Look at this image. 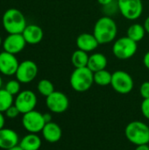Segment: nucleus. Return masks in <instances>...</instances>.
Listing matches in <instances>:
<instances>
[{"label":"nucleus","instance_id":"obj_1","mask_svg":"<svg viewBox=\"0 0 149 150\" xmlns=\"http://www.w3.org/2000/svg\"><path fill=\"white\" fill-rule=\"evenodd\" d=\"M93 34L99 45L109 44L114 41L117 37L118 25L112 17L107 15L103 16L96 21Z\"/></svg>","mask_w":149,"mask_h":150},{"label":"nucleus","instance_id":"obj_2","mask_svg":"<svg viewBox=\"0 0 149 150\" xmlns=\"http://www.w3.org/2000/svg\"><path fill=\"white\" fill-rule=\"evenodd\" d=\"M2 24L9 34L22 33L26 27V19L24 14L16 8H10L4 11Z\"/></svg>","mask_w":149,"mask_h":150},{"label":"nucleus","instance_id":"obj_3","mask_svg":"<svg viewBox=\"0 0 149 150\" xmlns=\"http://www.w3.org/2000/svg\"><path fill=\"white\" fill-rule=\"evenodd\" d=\"M69 83L74 91L85 92L94 83V73L88 67L75 69L70 75Z\"/></svg>","mask_w":149,"mask_h":150},{"label":"nucleus","instance_id":"obj_4","mask_svg":"<svg viewBox=\"0 0 149 150\" xmlns=\"http://www.w3.org/2000/svg\"><path fill=\"white\" fill-rule=\"evenodd\" d=\"M126 139L133 144L139 146L149 143V127L139 120L130 122L125 129Z\"/></svg>","mask_w":149,"mask_h":150},{"label":"nucleus","instance_id":"obj_5","mask_svg":"<svg viewBox=\"0 0 149 150\" xmlns=\"http://www.w3.org/2000/svg\"><path fill=\"white\" fill-rule=\"evenodd\" d=\"M138 50V44L127 36L116 40L112 46V53L119 60H128L135 55Z\"/></svg>","mask_w":149,"mask_h":150},{"label":"nucleus","instance_id":"obj_6","mask_svg":"<svg viewBox=\"0 0 149 150\" xmlns=\"http://www.w3.org/2000/svg\"><path fill=\"white\" fill-rule=\"evenodd\" d=\"M111 85L116 92L119 94H128L133 91L134 82L129 73L124 70H116L112 73Z\"/></svg>","mask_w":149,"mask_h":150},{"label":"nucleus","instance_id":"obj_7","mask_svg":"<svg viewBox=\"0 0 149 150\" xmlns=\"http://www.w3.org/2000/svg\"><path fill=\"white\" fill-rule=\"evenodd\" d=\"M119 11L128 20L138 19L143 12L142 0H117Z\"/></svg>","mask_w":149,"mask_h":150},{"label":"nucleus","instance_id":"obj_8","mask_svg":"<svg viewBox=\"0 0 149 150\" xmlns=\"http://www.w3.org/2000/svg\"><path fill=\"white\" fill-rule=\"evenodd\" d=\"M22 125L24 128L31 134H38L42 131L46 125L44 115L35 110L23 114Z\"/></svg>","mask_w":149,"mask_h":150},{"label":"nucleus","instance_id":"obj_9","mask_svg":"<svg viewBox=\"0 0 149 150\" xmlns=\"http://www.w3.org/2000/svg\"><path fill=\"white\" fill-rule=\"evenodd\" d=\"M37 105V97L35 93L30 90L20 91L14 99V105L20 113L25 114L33 111Z\"/></svg>","mask_w":149,"mask_h":150},{"label":"nucleus","instance_id":"obj_10","mask_svg":"<svg viewBox=\"0 0 149 150\" xmlns=\"http://www.w3.org/2000/svg\"><path fill=\"white\" fill-rule=\"evenodd\" d=\"M38 75V66L31 60H25L19 62L15 74L16 79L20 83H29L35 79Z\"/></svg>","mask_w":149,"mask_h":150},{"label":"nucleus","instance_id":"obj_11","mask_svg":"<svg viewBox=\"0 0 149 150\" xmlns=\"http://www.w3.org/2000/svg\"><path fill=\"white\" fill-rule=\"evenodd\" d=\"M46 105L50 112L54 113H62L68 110L69 100L63 92L54 91L51 95L46 98Z\"/></svg>","mask_w":149,"mask_h":150},{"label":"nucleus","instance_id":"obj_12","mask_svg":"<svg viewBox=\"0 0 149 150\" xmlns=\"http://www.w3.org/2000/svg\"><path fill=\"white\" fill-rule=\"evenodd\" d=\"M19 62L15 54L3 51L0 53V73L11 76L16 74Z\"/></svg>","mask_w":149,"mask_h":150},{"label":"nucleus","instance_id":"obj_13","mask_svg":"<svg viewBox=\"0 0 149 150\" xmlns=\"http://www.w3.org/2000/svg\"><path fill=\"white\" fill-rule=\"evenodd\" d=\"M26 41L23 37L22 33H13L9 34L3 41L4 51L16 54L24 50Z\"/></svg>","mask_w":149,"mask_h":150},{"label":"nucleus","instance_id":"obj_14","mask_svg":"<svg viewBox=\"0 0 149 150\" xmlns=\"http://www.w3.org/2000/svg\"><path fill=\"white\" fill-rule=\"evenodd\" d=\"M19 140L18 134L10 128L0 129V149L8 150L18 146Z\"/></svg>","mask_w":149,"mask_h":150},{"label":"nucleus","instance_id":"obj_15","mask_svg":"<svg viewBox=\"0 0 149 150\" xmlns=\"http://www.w3.org/2000/svg\"><path fill=\"white\" fill-rule=\"evenodd\" d=\"M76 43L78 49H81L87 53L93 52L99 46V43L94 34L90 33H83L78 35Z\"/></svg>","mask_w":149,"mask_h":150},{"label":"nucleus","instance_id":"obj_16","mask_svg":"<svg viewBox=\"0 0 149 150\" xmlns=\"http://www.w3.org/2000/svg\"><path fill=\"white\" fill-rule=\"evenodd\" d=\"M27 44L37 45L43 40L44 33L40 26L37 25H27L22 33Z\"/></svg>","mask_w":149,"mask_h":150},{"label":"nucleus","instance_id":"obj_17","mask_svg":"<svg viewBox=\"0 0 149 150\" xmlns=\"http://www.w3.org/2000/svg\"><path fill=\"white\" fill-rule=\"evenodd\" d=\"M41 133H42L43 138L47 142H50V143H54V142H59L62 135L61 128L60 127V126L52 121L46 123Z\"/></svg>","mask_w":149,"mask_h":150},{"label":"nucleus","instance_id":"obj_18","mask_svg":"<svg viewBox=\"0 0 149 150\" xmlns=\"http://www.w3.org/2000/svg\"><path fill=\"white\" fill-rule=\"evenodd\" d=\"M107 58L102 53H93L89 57V62L87 67L93 72L105 69L107 67Z\"/></svg>","mask_w":149,"mask_h":150},{"label":"nucleus","instance_id":"obj_19","mask_svg":"<svg viewBox=\"0 0 149 150\" xmlns=\"http://www.w3.org/2000/svg\"><path fill=\"white\" fill-rule=\"evenodd\" d=\"M24 150H39L41 147V139L37 134H31L25 135L18 144Z\"/></svg>","mask_w":149,"mask_h":150},{"label":"nucleus","instance_id":"obj_20","mask_svg":"<svg viewBox=\"0 0 149 150\" xmlns=\"http://www.w3.org/2000/svg\"><path fill=\"white\" fill-rule=\"evenodd\" d=\"M146 33L147 32L144 27V25L139 23H134L131 25L126 31V36L137 43L144 39Z\"/></svg>","mask_w":149,"mask_h":150},{"label":"nucleus","instance_id":"obj_21","mask_svg":"<svg viewBox=\"0 0 149 150\" xmlns=\"http://www.w3.org/2000/svg\"><path fill=\"white\" fill-rule=\"evenodd\" d=\"M89 57L90 55L88 54L87 52L83 51L81 49H77L74 51V53L71 55V63L73 64L75 69L87 67Z\"/></svg>","mask_w":149,"mask_h":150},{"label":"nucleus","instance_id":"obj_22","mask_svg":"<svg viewBox=\"0 0 149 150\" xmlns=\"http://www.w3.org/2000/svg\"><path fill=\"white\" fill-rule=\"evenodd\" d=\"M112 74L106 69L99 70L94 73V83L99 86H107L112 83Z\"/></svg>","mask_w":149,"mask_h":150},{"label":"nucleus","instance_id":"obj_23","mask_svg":"<svg viewBox=\"0 0 149 150\" xmlns=\"http://www.w3.org/2000/svg\"><path fill=\"white\" fill-rule=\"evenodd\" d=\"M14 105L13 96L5 89H0V112H5L11 105Z\"/></svg>","mask_w":149,"mask_h":150},{"label":"nucleus","instance_id":"obj_24","mask_svg":"<svg viewBox=\"0 0 149 150\" xmlns=\"http://www.w3.org/2000/svg\"><path fill=\"white\" fill-rule=\"evenodd\" d=\"M39 93L44 97H48L54 91V86L53 83L48 79H41L37 85Z\"/></svg>","mask_w":149,"mask_h":150},{"label":"nucleus","instance_id":"obj_25","mask_svg":"<svg viewBox=\"0 0 149 150\" xmlns=\"http://www.w3.org/2000/svg\"><path fill=\"white\" fill-rule=\"evenodd\" d=\"M4 89L12 96L18 95L20 92V83L16 80H10L6 83Z\"/></svg>","mask_w":149,"mask_h":150},{"label":"nucleus","instance_id":"obj_26","mask_svg":"<svg viewBox=\"0 0 149 150\" xmlns=\"http://www.w3.org/2000/svg\"><path fill=\"white\" fill-rule=\"evenodd\" d=\"M140 93H141V96L143 98V99L149 98V82L148 81L144 82V83L141 85V87H140Z\"/></svg>","mask_w":149,"mask_h":150},{"label":"nucleus","instance_id":"obj_27","mask_svg":"<svg viewBox=\"0 0 149 150\" xmlns=\"http://www.w3.org/2000/svg\"><path fill=\"white\" fill-rule=\"evenodd\" d=\"M18 114H20V112L14 105H11L9 109H7V111L5 112V115L9 119H15L18 116Z\"/></svg>","mask_w":149,"mask_h":150},{"label":"nucleus","instance_id":"obj_28","mask_svg":"<svg viewBox=\"0 0 149 150\" xmlns=\"http://www.w3.org/2000/svg\"><path fill=\"white\" fill-rule=\"evenodd\" d=\"M141 112L143 114V116L149 120V98L143 99L141 105Z\"/></svg>","mask_w":149,"mask_h":150},{"label":"nucleus","instance_id":"obj_29","mask_svg":"<svg viewBox=\"0 0 149 150\" xmlns=\"http://www.w3.org/2000/svg\"><path fill=\"white\" fill-rule=\"evenodd\" d=\"M143 64L149 70V51H148L143 56Z\"/></svg>","mask_w":149,"mask_h":150},{"label":"nucleus","instance_id":"obj_30","mask_svg":"<svg viewBox=\"0 0 149 150\" xmlns=\"http://www.w3.org/2000/svg\"><path fill=\"white\" fill-rule=\"evenodd\" d=\"M114 0H97V3L99 4H101L102 6H106V5H109L110 4L113 3Z\"/></svg>","mask_w":149,"mask_h":150},{"label":"nucleus","instance_id":"obj_31","mask_svg":"<svg viewBox=\"0 0 149 150\" xmlns=\"http://www.w3.org/2000/svg\"><path fill=\"white\" fill-rule=\"evenodd\" d=\"M4 123H5V119L4 116L3 115V112H0V129L4 127Z\"/></svg>","mask_w":149,"mask_h":150},{"label":"nucleus","instance_id":"obj_32","mask_svg":"<svg viewBox=\"0 0 149 150\" xmlns=\"http://www.w3.org/2000/svg\"><path fill=\"white\" fill-rule=\"evenodd\" d=\"M135 150H149L148 144H144V145H139L136 146Z\"/></svg>","mask_w":149,"mask_h":150},{"label":"nucleus","instance_id":"obj_33","mask_svg":"<svg viewBox=\"0 0 149 150\" xmlns=\"http://www.w3.org/2000/svg\"><path fill=\"white\" fill-rule=\"evenodd\" d=\"M144 27L146 29V32L149 34V16L145 19V22H144Z\"/></svg>","mask_w":149,"mask_h":150},{"label":"nucleus","instance_id":"obj_34","mask_svg":"<svg viewBox=\"0 0 149 150\" xmlns=\"http://www.w3.org/2000/svg\"><path fill=\"white\" fill-rule=\"evenodd\" d=\"M43 115H44V119H45V121H46V123L51 122V120H52V118H51V115H50L49 113H45V114H43Z\"/></svg>","mask_w":149,"mask_h":150},{"label":"nucleus","instance_id":"obj_35","mask_svg":"<svg viewBox=\"0 0 149 150\" xmlns=\"http://www.w3.org/2000/svg\"><path fill=\"white\" fill-rule=\"evenodd\" d=\"M8 150H24L19 145H18V146H16V147H14V148H12V149H10Z\"/></svg>","mask_w":149,"mask_h":150},{"label":"nucleus","instance_id":"obj_36","mask_svg":"<svg viewBox=\"0 0 149 150\" xmlns=\"http://www.w3.org/2000/svg\"><path fill=\"white\" fill-rule=\"evenodd\" d=\"M2 84H3V80H2V77L0 76V89H2Z\"/></svg>","mask_w":149,"mask_h":150},{"label":"nucleus","instance_id":"obj_37","mask_svg":"<svg viewBox=\"0 0 149 150\" xmlns=\"http://www.w3.org/2000/svg\"><path fill=\"white\" fill-rule=\"evenodd\" d=\"M1 46H3V40H2L1 36H0V47H1Z\"/></svg>","mask_w":149,"mask_h":150}]
</instances>
